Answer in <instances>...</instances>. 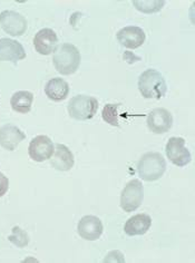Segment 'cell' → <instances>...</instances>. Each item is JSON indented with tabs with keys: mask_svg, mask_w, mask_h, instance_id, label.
<instances>
[{
	"mask_svg": "<svg viewBox=\"0 0 195 263\" xmlns=\"http://www.w3.org/2000/svg\"><path fill=\"white\" fill-rule=\"evenodd\" d=\"M26 51L21 43L10 38L0 39V62H11L17 65L26 58Z\"/></svg>",
	"mask_w": 195,
	"mask_h": 263,
	"instance_id": "obj_11",
	"label": "cell"
},
{
	"mask_svg": "<svg viewBox=\"0 0 195 263\" xmlns=\"http://www.w3.org/2000/svg\"><path fill=\"white\" fill-rule=\"evenodd\" d=\"M58 45V37L56 32L50 28L39 30L34 37V47L38 54L47 56L55 51Z\"/></svg>",
	"mask_w": 195,
	"mask_h": 263,
	"instance_id": "obj_13",
	"label": "cell"
},
{
	"mask_svg": "<svg viewBox=\"0 0 195 263\" xmlns=\"http://www.w3.org/2000/svg\"><path fill=\"white\" fill-rule=\"evenodd\" d=\"M173 116L165 108H155L147 116V126L154 134H164L172 128Z\"/></svg>",
	"mask_w": 195,
	"mask_h": 263,
	"instance_id": "obj_9",
	"label": "cell"
},
{
	"mask_svg": "<svg viewBox=\"0 0 195 263\" xmlns=\"http://www.w3.org/2000/svg\"><path fill=\"white\" fill-rule=\"evenodd\" d=\"M166 171V161L161 153L148 152L141 157L138 164V172L146 182L160 180Z\"/></svg>",
	"mask_w": 195,
	"mask_h": 263,
	"instance_id": "obj_3",
	"label": "cell"
},
{
	"mask_svg": "<svg viewBox=\"0 0 195 263\" xmlns=\"http://www.w3.org/2000/svg\"><path fill=\"white\" fill-rule=\"evenodd\" d=\"M116 37L122 46L128 49H136L145 43L146 35L138 26H127L117 32Z\"/></svg>",
	"mask_w": 195,
	"mask_h": 263,
	"instance_id": "obj_12",
	"label": "cell"
},
{
	"mask_svg": "<svg viewBox=\"0 0 195 263\" xmlns=\"http://www.w3.org/2000/svg\"><path fill=\"white\" fill-rule=\"evenodd\" d=\"M55 152L54 143L46 135H38L30 141L28 154L35 162H44L50 160Z\"/></svg>",
	"mask_w": 195,
	"mask_h": 263,
	"instance_id": "obj_8",
	"label": "cell"
},
{
	"mask_svg": "<svg viewBox=\"0 0 195 263\" xmlns=\"http://www.w3.org/2000/svg\"><path fill=\"white\" fill-rule=\"evenodd\" d=\"M53 63L60 74H75L81 65V52L74 45L62 44L54 51Z\"/></svg>",
	"mask_w": 195,
	"mask_h": 263,
	"instance_id": "obj_1",
	"label": "cell"
},
{
	"mask_svg": "<svg viewBox=\"0 0 195 263\" xmlns=\"http://www.w3.org/2000/svg\"><path fill=\"white\" fill-rule=\"evenodd\" d=\"M26 139L24 132L15 125L6 124L0 127V146L7 151H15Z\"/></svg>",
	"mask_w": 195,
	"mask_h": 263,
	"instance_id": "obj_14",
	"label": "cell"
},
{
	"mask_svg": "<svg viewBox=\"0 0 195 263\" xmlns=\"http://www.w3.org/2000/svg\"><path fill=\"white\" fill-rule=\"evenodd\" d=\"M0 25L4 31L12 37L23 36L27 30L26 18L14 10H4L0 12Z\"/></svg>",
	"mask_w": 195,
	"mask_h": 263,
	"instance_id": "obj_7",
	"label": "cell"
},
{
	"mask_svg": "<svg viewBox=\"0 0 195 263\" xmlns=\"http://www.w3.org/2000/svg\"><path fill=\"white\" fill-rule=\"evenodd\" d=\"M151 226H152L151 216L144 213H141V214H136L132 216V218H129L126 221L124 226V231L129 236L143 235L148 231Z\"/></svg>",
	"mask_w": 195,
	"mask_h": 263,
	"instance_id": "obj_16",
	"label": "cell"
},
{
	"mask_svg": "<svg viewBox=\"0 0 195 263\" xmlns=\"http://www.w3.org/2000/svg\"><path fill=\"white\" fill-rule=\"evenodd\" d=\"M99 101L93 96L77 95L68 103L69 116L77 121H88L96 115Z\"/></svg>",
	"mask_w": 195,
	"mask_h": 263,
	"instance_id": "obj_4",
	"label": "cell"
},
{
	"mask_svg": "<svg viewBox=\"0 0 195 263\" xmlns=\"http://www.w3.org/2000/svg\"><path fill=\"white\" fill-rule=\"evenodd\" d=\"M9 189V180L4 173L0 172V197H3Z\"/></svg>",
	"mask_w": 195,
	"mask_h": 263,
	"instance_id": "obj_22",
	"label": "cell"
},
{
	"mask_svg": "<svg viewBox=\"0 0 195 263\" xmlns=\"http://www.w3.org/2000/svg\"><path fill=\"white\" fill-rule=\"evenodd\" d=\"M104 231L102 221L95 215H85L78 222L77 232L81 238L87 241L99 240Z\"/></svg>",
	"mask_w": 195,
	"mask_h": 263,
	"instance_id": "obj_10",
	"label": "cell"
},
{
	"mask_svg": "<svg viewBox=\"0 0 195 263\" xmlns=\"http://www.w3.org/2000/svg\"><path fill=\"white\" fill-rule=\"evenodd\" d=\"M165 152L170 161L179 167L186 166L192 161L191 153L185 147V140L183 137H171L166 144Z\"/></svg>",
	"mask_w": 195,
	"mask_h": 263,
	"instance_id": "obj_6",
	"label": "cell"
},
{
	"mask_svg": "<svg viewBox=\"0 0 195 263\" xmlns=\"http://www.w3.org/2000/svg\"><path fill=\"white\" fill-rule=\"evenodd\" d=\"M144 199V187L140 180L129 181L121 194V208L125 212H134Z\"/></svg>",
	"mask_w": 195,
	"mask_h": 263,
	"instance_id": "obj_5",
	"label": "cell"
},
{
	"mask_svg": "<svg viewBox=\"0 0 195 263\" xmlns=\"http://www.w3.org/2000/svg\"><path fill=\"white\" fill-rule=\"evenodd\" d=\"M139 89L146 100H161L164 97L167 86L163 75L156 69H146L139 78Z\"/></svg>",
	"mask_w": 195,
	"mask_h": 263,
	"instance_id": "obj_2",
	"label": "cell"
},
{
	"mask_svg": "<svg viewBox=\"0 0 195 263\" xmlns=\"http://www.w3.org/2000/svg\"><path fill=\"white\" fill-rule=\"evenodd\" d=\"M34 95L28 90H19L11 96L10 105L11 108L19 114H27L31 109Z\"/></svg>",
	"mask_w": 195,
	"mask_h": 263,
	"instance_id": "obj_18",
	"label": "cell"
},
{
	"mask_svg": "<svg viewBox=\"0 0 195 263\" xmlns=\"http://www.w3.org/2000/svg\"><path fill=\"white\" fill-rule=\"evenodd\" d=\"M8 240L18 248H25L28 246L29 236L27 232L24 231L22 228L14 227L12 228L11 234L8 236Z\"/></svg>",
	"mask_w": 195,
	"mask_h": 263,
	"instance_id": "obj_20",
	"label": "cell"
},
{
	"mask_svg": "<svg viewBox=\"0 0 195 263\" xmlns=\"http://www.w3.org/2000/svg\"><path fill=\"white\" fill-rule=\"evenodd\" d=\"M119 104H107L102 111L103 120L106 123L113 125V126H119L120 125L119 114H117V108H119Z\"/></svg>",
	"mask_w": 195,
	"mask_h": 263,
	"instance_id": "obj_21",
	"label": "cell"
},
{
	"mask_svg": "<svg viewBox=\"0 0 195 263\" xmlns=\"http://www.w3.org/2000/svg\"><path fill=\"white\" fill-rule=\"evenodd\" d=\"M45 94L51 101L62 102L66 100L69 94V85L63 78H51L45 86Z\"/></svg>",
	"mask_w": 195,
	"mask_h": 263,
	"instance_id": "obj_17",
	"label": "cell"
},
{
	"mask_svg": "<svg viewBox=\"0 0 195 263\" xmlns=\"http://www.w3.org/2000/svg\"><path fill=\"white\" fill-rule=\"evenodd\" d=\"M50 164L55 170L62 171V172H66L74 166V154L64 144H57L55 146L54 157L50 159Z\"/></svg>",
	"mask_w": 195,
	"mask_h": 263,
	"instance_id": "obj_15",
	"label": "cell"
},
{
	"mask_svg": "<svg viewBox=\"0 0 195 263\" xmlns=\"http://www.w3.org/2000/svg\"><path fill=\"white\" fill-rule=\"evenodd\" d=\"M165 2H160V0H143V2H139V0H135L133 2V6L141 12H144V14H154V12L160 11L162 8L164 7Z\"/></svg>",
	"mask_w": 195,
	"mask_h": 263,
	"instance_id": "obj_19",
	"label": "cell"
}]
</instances>
